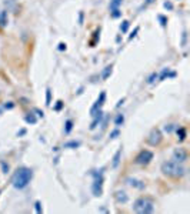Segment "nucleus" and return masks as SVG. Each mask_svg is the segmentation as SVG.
I'll return each instance as SVG.
<instances>
[{
  "mask_svg": "<svg viewBox=\"0 0 190 214\" xmlns=\"http://www.w3.org/2000/svg\"><path fill=\"white\" fill-rule=\"evenodd\" d=\"M117 134H119V130H114V131H112V133H110V137L114 139L116 136H117Z\"/></svg>",
  "mask_w": 190,
  "mask_h": 214,
  "instance_id": "nucleus-21",
  "label": "nucleus"
},
{
  "mask_svg": "<svg viewBox=\"0 0 190 214\" xmlns=\"http://www.w3.org/2000/svg\"><path fill=\"white\" fill-rule=\"evenodd\" d=\"M123 121H124V117H123V114H122V113L117 114V116H116V119H114V124L117 126V127H120V126L123 124Z\"/></svg>",
  "mask_w": 190,
  "mask_h": 214,
  "instance_id": "nucleus-13",
  "label": "nucleus"
},
{
  "mask_svg": "<svg viewBox=\"0 0 190 214\" xmlns=\"http://www.w3.org/2000/svg\"><path fill=\"white\" fill-rule=\"evenodd\" d=\"M153 160V153L149 150H142L137 157H136V163L137 164H149Z\"/></svg>",
  "mask_w": 190,
  "mask_h": 214,
  "instance_id": "nucleus-4",
  "label": "nucleus"
},
{
  "mask_svg": "<svg viewBox=\"0 0 190 214\" xmlns=\"http://www.w3.org/2000/svg\"><path fill=\"white\" fill-rule=\"evenodd\" d=\"M164 7H166V9H172V3H164Z\"/></svg>",
  "mask_w": 190,
  "mask_h": 214,
  "instance_id": "nucleus-23",
  "label": "nucleus"
},
{
  "mask_svg": "<svg viewBox=\"0 0 190 214\" xmlns=\"http://www.w3.org/2000/svg\"><path fill=\"white\" fill-rule=\"evenodd\" d=\"M114 197H116L117 203H126V201L129 200V197H127V194H126L124 191H116Z\"/></svg>",
  "mask_w": 190,
  "mask_h": 214,
  "instance_id": "nucleus-8",
  "label": "nucleus"
},
{
  "mask_svg": "<svg viewBox=\"0 0 190 214\" xmlns=\"http://www.w3.org/2000/svg\"><path fill=\"white\" fill-rule=\"evenodd\" d=\"M79 146H80V143H79V141H69V143H66L65 144V148H69V147H79Z\"/></svg>",
  "mask_w": 190,
  "mask_h": 214,
  "instance_id": "nucleus-14",
  "label": "nucleus"
},
{
  "mask_svg": "<svg viewBox=\"0 0 190 214\" xmlns=\"http://www.w3.org/2000/svg\"><path fill=\"white\" fill-rule=\"evenodd\" d=\"M177 134H180V140H183L184 137H186V130H184V129H179V130H177Z\"/></svg>",
  "mask_w": 190,
  "mask_h": 214,
  "instance_id": "nucleus-17",
  "label": "nucleus"
},
{
  "mask_svg": "<svg viewBox=\"0 0 190 214\" xmlns=\"http://www.w3.org/2000/svg\"><path fill=\"white\" fill-rule=\"evenodd\" d=\"M71 124H73V123H71V120L66 121V134H69L71 131Z\"/></svg>",
  "mask_w": 190,
  "mask_h": 214,
  "instance_id": "nucleus-18",
  "label": "nucleus"
},
{
  "mask_svg": "<svg viewBox=\"0 0 190 214\" xmlns=\"http://www.w3.org/2000/svg\"><path fill=\"white\" fill-rule=\"evenodd\" d=\"M112 69H113V66L110 64V66H107L105 70H103V74H102V79H103V80H106V79H107V77L112 74Z\"/></svg>",
  "mask_w": 190,
  "mask_h": 214,
  "instance_id": "nucleus-12",
  "label": "nucleus"
},
{
  "mask_svg": "<svg viewBox=\"0 0 190 214\" xmlns=\"http://www.w3.org/2000/svg\"><path fill=\"white\" fill-rule=\"evenodd\" d=\"M120 154H122V150H119L117 153L114 154V157H113V163H112V167L113 168H116L117 166H119V163H120Z\"/></svg>",
  "mask_w": 190,
  "mask_h": 214,
  "instance_id": "nucleus-10",
  "label": "nucleus"
},
{
  "mask_svg": "<svg viewBox=\"0 0 190 214\" xmlns=\"http://www.w3.org/2000/svg\"><path fill=\"white\" fill-rule=\"evenodd\" d=\"M173 160L174 161H179V163H184L187 160V151L184 148H176L173 151Z\"/></svg>",
  "mask_w": 190,
  "mask_h": 214,
  "instance_id": "nucleus-5",
  "label": "nucleus"
},
{
  "mask_svg": "<svg viewBox=\"0 0 190 214\" xmlns=\"http://www.w3.org/2000/svg\"><path fill=\"white\" fill-rule=\"evenodd\" d=\"M119 16H120V10H119V9H117V10H113V12H112V17L117 19Z\"/></svg>",
  "mask_w": 190,
  "mask_h": 214,
  "instance_id": "nucleus-20",
  "label": "nucleus"
},
{
  "mask_svg": "<svg viewBox=\"0 0 190 214\" xmlns=\"http://www.w3.org/2000/svg\"><path fill=\"white\" fill-rule=\"evenodd\" d=\"M160 141H162V134H160V131L157 130V129L152 130V133H150V136H149V143L152 144V146H156Z\"/></svg>",
  "mask_w": 190,
  "mask_h": 214,
  "instance_id": "nucleus-7",
  "label": "nucleus"
},
{
  "mask_svg": "<svg viewBox=\"0 0 190 214\" xmlns=\"http://www.w3.org/2000/svg\"><path fill=\"white\" fill-rule=\"evenodd\" d=\"M47 104H50V90H47Z\"/></svg>",
  "mask_w": 190,
  "mask_h": 214,
  "instance_id": "nucleus-24",
  "label": "nucleus"
},
{
  "mask_svg": "<svg viewBox=\"0 0 190 214\" xmlns=\"http://www.w3.org/2000/svg\"><path fill=\"white\" fill-rule=\"evenodd\" d=\"M105 97H106V93H102V94H100V99H99V100L96 101V104L93 106V109H92V114L95 113V111L97 110V109H100V107H102L103 101H105Z\"/></svg>",
  "mask_w": 190,
  "mask_h": 214,
  "instance_id": "nucleus-9",
  "label": "nucleus"
},
{
  "mask_svg": "<svg viewBox=\"0 0 190 214\" xmlns=\"http://www.w3.org/2000/svg\"><path fill=\"white\" fill-rule=\"evenodd\" d=\"M162 171L164 176L179 178V177H183L184 176L186 168H184L183 166H182V163H179V161L170 160V161H164V163L162 164Z\"/></svg>",
  "mask_w": 190,
  "mask_h": 214,
  "instance_id": "nucleus-2",
  "label": "nucleus"
},
{
  "mask_svg": "<svg viewBox=\"0 0 190 214\" xmlns=\"http://www.w3.org/2000/svg\"><path fill=\"white\" fill-rule=\"evenodd\" d=\"M36 211H37V213H40L41 211V207H40V203H39V201L36 203Z\"/></svg>",
  "mask_w": 190,
  "mask_h": 214,
  "instance_id": "nucleus-22",
  "label": "nucleus"
},
{
  "mask_svg": "<svg viewBox=\"0 0 190 214\" xmlns=\"http://www.w3.org/2000/svg\"><path fill=\"white\" fill-rule=\"evenodd\" d=\"M6 23H7V20H6V13H4V12H3V13H2V14H0V26H6Z\"/></svg>",
  "mask_w": 190,
  "mask_h": 214,
  "instance_id": "nucleus-15",
  "label": "nucleus"
},
{
  "mask_svg": "<svg viewBox=\"0 0 190 214\" xmlns=\"http://www.w3.org/2000/svg\"><path fill=\"white\" fill-rule=\"evenodd\" d=\"M123 0H110V12L113 10H117L119 9V6L122 4Z\"/></svg>",
  "mask_w": 190,
  "mask_h": 214,
  "instance_id": "nucleus-11",
  "label": "nucleus"
},
{
  "mask_svg": "<svg viewBox=\"0 0 190 214\" xmlns=\"http://www.w3.org/2000/svg\"><path fill=\"white\" fill-rule=\"evenodd\" d=\"M32 177H33V171H32L30 168H27V167H22L14 173L12 183H13V186L16 188L22 190V188H24V187L29 186V183L32 181Z\"/></svg>",
  "mask_w": 190,
  "mask_h": 214,
  "instance_id": "nucleus-1",
  "label": "nucleus"
},
{
  "mask_svg": "<svg viewBox=\"0 0 190 214\" xmlns=\"http://www.w3.org/2000/svg\"><path fill=\"white\" fill-rule=\"evenodd\" d=\"M120 29H122L123 33H126V32H127V29H129V22H127V20L123 22V24L120 26Z\"/></svg>",
  "mask_w": 190,
  "mask_h": 214,
  "instance_id": "nucleus-16",
  "label": "nucleus"
},
{
  "mask_svg": "<svg viewBox=\"0 0 190 214\" xmlns=\"http://www.w3.org/2000/svg\"><path fill=\"white\" fill-rule=\"evenodd\" d=\"M133 211L139 214H150L154 211V203H153L150 198L142 197L137 198L133 204Z\"/></svg>",
  "mask_w": 190,
  "mask_h": 214,
  "instance_id": "nucleus-3",
  "label": "nucleus"
},
{
  "mask_svg": "<svg viewBox=\"0 0 190 214\" xmlns=\"http://www.w3.org/2000/svg\"><path fill=\"white\" fill-rule=\"evenodd\" d=\"M92 190H93V194H95V196H102V193H103V177L102 176H99V178L96 177Z\"/></svg>",
  "mask_w": 190,
  "mask_h": 214,
  "instance_id": "nucleus-6",
  "label": "nucleus"
},
{
  "mask_svg": "<svg viewBox=\"0 0 190 214\" xmlns=\"http://www.w3.org/2000/svg\"><path fill=\"white\" fill-rule=\"evenodd\" d=\"M63 49H66V46L63 43H60V50H63Z\"/></svg>",
  "mask_w": 190,
  "mask_h": 214,
  "instance_id": "nucleus-25",
  "label": "nucleus"
},
{
  "mask_svg": "<svg viewBox=\"0 0 190 214\" xmlns=\"http://www.w3.org/2000/svg\"><path fill=\"white\" fill-rule=\"evenodd\" d=\"M26 121H27V123H32V124H34V123H36V119H34L33 116H32V114H30V116H26Z\"/></svg>",
  "mask_w": 190,
  "mask_h": 214,
  "instance_id": "nucleus-19",
  "label": "nucleus"
}]
</instances>
